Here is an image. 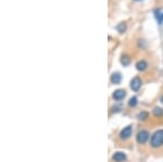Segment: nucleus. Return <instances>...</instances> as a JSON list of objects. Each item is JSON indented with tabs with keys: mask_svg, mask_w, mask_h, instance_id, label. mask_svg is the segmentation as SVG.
Instances as JSON below:
<instances>
[{
	"mask_svg": "<svg viewBox=\"0 0 163 162\" xmlns=\"http://www.w3.org/2000/svg\"><path fill=\"white\" fill-rule=\"evenodd\" d=\"M163 145V130H159L151 136L150 139V146L157 149Z\"/></svg>",
	"mask_w": 163,
	"mask_h": 162,
	"instance_id": "1",
	"label": "nucleus"
},
{
	"mask_svg": "<svg viewBox=\"0 0 163 162\" xmlns=\"http://www.w3.org/2000/svg\"><path fill=\"white\" fill-rule=\"evenodd\" d=\"M150 137V133L146 130H140L139 132L137 133V136H136V140H137L138 144L140 145H144L148 141Z\"/></svg>",
	"mask_w": 163,
	"mask_h": 162,
	"instance_id": "2",
	"label": "nucleus"
},
{
	"mask_svg": "<svg viewBox=\"0 0 163 162\" xmlns=\"http://www.w3.org/2000/svg\"><path fill=\"white\" fill-rule=\"evenodd\" d=\"M132 134H133V126H132V125H127V126H125V128L120 132L119 138L121 139V140H127L128 138H131Z\"/></svg>",
	"mask_w": 163,
	"mask_h": 162,
	"instance_id": "3",
	"label": "nucleus"
},
{
	"mask_svg": "<svg viewBox=\"0 0 163 162\" xmlns=\"http://www.w3.org/2000/svg\"><path fill=\"white\" fill-rule=\"evenodd\" d=\"M125 97H126V91H125L124 89H116V91H114L112 94V98L115 101H121V100H123Z\"/></svg>",
	"mask_w": 163,
	"mask_h": 162,
	"instance_id": "4",
	"label": "nucleus"
},
{
	"mask_svg": "<svg viewBox=\"0 0 163 162\" xmlns=\"http://www.w3.org/2000/svg\"><path fill=\"white\" fill-rule=\"evenodd\" d=\"M140 87H141V79H140L138 76L134 77V79L131 81V88H132V91H139Z\"/></svg>",
	"mask_w": 163,
	"mask_h": 162,
	"instance_id": "5",
	"label": "nucleus"
},
{
	"mask_svg": "<svg viewBox=\"0 0 163 162\" xmlns=\"http://www.w3.org/2000/svg\"><path fill=\"white\" fill-rule=\"evenodd\" d=\"M112 160L114 162H124L126 160V155L124 152H121V151H117L114 152L112 156Z\"/></svg>",
	"mask_w": 163,
	"mask_h": 162,
	"instance_id": "6",
	"label": "nucleus"
},
{
	"mask_svg": "<svg viewBox=\"0 0 163 162\" xmlns=\"http://www.w3.org/2000/svg\"><path fill=\"white\" fill-rule=\"evenodd\" d=\"M147 67H148V63L146 62L145 60H139L137 63H136V69H137L138 71H140V72L145 71Z\"/></svg>",
	"mask_w": 163,
	"mask_h": 162,
	"instance_id": "7",
	"label": "nucleus"
},
{
	"mask_svg": "<svg viewBox=\"0 0 163 162\" xmlns=\"http://www.w3.org/2000/svg\"><path fill=\"white\" fill-rule=\"evenodd\" d=\"M122 81V75L120 74V73H113L112 75H111V83L112 84H120Z\"/></svg>",
	"mask_w": 163,
	"mask_h": 162,
	"instance_id": "8",
	"label": "nucleus"
},
{
	"mask_svg": "<svg viewBox=\"0 0 163 162\" xmlns=\"http://www.w3.org/2000/svg\"><path fill=\"white\" fill-rule=\"evenodd\" d=\"M154 16L159 24H163V11L161 9H157L154 11Z\"/></svg>",
	"mask_w": 163,
	"mask_h": 162,
	"instance_id": "9",
	"label": "nucleus"
},
{
	"mask_svg": "<svg viewBox=\"0 0 163 162\" xmlns=\"http://www.w3.org/2000/svg\"><path fill=\"white\" fill-rule=\"evenodd\" d=\"M137 118L139 119V120L145 121V120H147V119L149 118V113H148L147 111H141V112H139V113H138Z\"/></svg>",
	"mask_w": 163,
	"mask_h": 162,
	"instance_id": "10",
	"label": "nucleus"
},
{
	"mask_svg": "<svg viewBox=\"0 0 163 162\" xmlns=\"http://www.w3.org/2000/svg\"><path fill=\"white\" fill-rule=\"evenodd\" d=\"M121 63L124 67H127V65H129V63H131V58H129L128 56H123L121 58Z\"/></svg>",
	"mask_w": 163,
	"mask_h": 162,
	"instance_id": "11",
	"label": "nucleus"
},
{
	"mask_svg": "<svg viewBox=\"0 0 163 162\" xmlns=\"http://www.w3.org/2000/svg\"><path fill=\"white\" fill-rule=\"evenodd\" d=\"M153 114L157 118H161V116L163 115V110L161 109V108H159V107H156L153 109Z\"/></svg>",
	"mask_w": 163,
	"mask_h": 162,
	"instance_id": "12",
	"label": "nucleus"
},
{
	"mask_svg": "<svg viewBox=\"0 0 163 162\" xmlns=\"http://www.w3.org/2000/svg\"><path fill=\"white\" fill-rule=\"evenodd\" d=\"M116 30H119L120 33H124L125 30H126V25H125V23H120L119 25L116 26Z\"/></svg>",
	"mask_w": 163,
	"mask_h": 162,
	"instance_id": "13",
	"label": "nucleus"
},
{
	"mask_svg": "<svg viewBox=\"0 0 163 162\" xmlns=\"http://www.w3.org/2000/svg\"><path fill=\"white\" fill-rule=\"evenodd\" d=\"M136 104H137V98L132 97L128 101V106L131 107V108H133V107H136Z\"/></svg>",
	"mask_w": 163,
	"mask_h": 162,
	"instance_id": "14",
	"label": "nucleus"
},
{
	"mask_svg": "<svg viewBox=\"0 0 163 162\" xmlns=\"http://www.w3.org/2000/svg\"><path fill=\"white\" fill-rule=\"evenodd\" d=\"M160 101H161V103H163V96H162V97L160 98Z\"/></svg>",
	"mask_w": 163,
	"mask_h": 162,
	"instance_id": "15",
	"label": "nucleus"
},
{
	"mask_svg": "<svg viewBox=\"0 0 163 162\" xmlns=\"http://www.w3.org/2000/svg\"><path fill=\"white\" fill-rule=\"evenodd\" d=\"M134 1H141V0H134Z\"/></svg>",
	"mask_w": 163,
	"mask_h": 162,
	"instance_id": "16",
	"label": "nucleus"
}]
</instances>
